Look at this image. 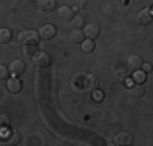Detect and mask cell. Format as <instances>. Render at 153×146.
<instances>
[{
    "label": "cell",
    "mask_w": 153,
    "mask_h": 146,
    "mask_svg": "<svg viewBox=\"0 0 153 146\" xmlns=\"http://www.w3.org/2000/svg\"><path fill=\"white\" fill-rule=\"evenodd\" d=\"M70 85L75 91H82V93H88L98 88V78L93 73H86V72H78L72 76Z\"/></svg>",
    "instance_id": "cell-1"
},
{
    "label": "cell",
    "mask_w": 153,
    "mask_h": 146,
    "mask_svg": "<svg viewBox=\"0 0 153 146\" xmlns=\"http://www.w3.org/2000/svg\"><path fill=\"white\" fill-rule=\"evenodd\" d=\"M18 41L23 46H38L39 42V32L34 29H25L18 34Z\"/></svg>",
    "instance_id": "cell-2"
},
{
    "label": "cell",
    "mask_w": 153,
    "mask_h": 146,
    "mask_svg": "<svg viewBox=\"0 0 153 146\" xmlns=\"http://www.w3.org/2000/svg\"><path fill=\"white\" fill-rule=\"evenodd\" d=\"M57 34V28L54 26V24L47 23V24H42L41 29H39V38L44 39V41H51V39H54V36Z\"/></svg>",
    "instance_id": "cell-3"
},
{
    "label": "cell",
    "mask_w": 153,
    "mask_h": 146,
    "mask_svg": "<svg viewBox=\"0 0 153 146\" xmlns=\"http://www.w3.org/2000/svg\"><path fill=\"white\" fill-rule=\"evenodd\" d=\"M152 8H145V10H140L137 15H135V21L138 26H147V24L152 23Z\"/></svg>",
    "instance_id": "cell-4"
},
{
    "label": "cell",
    "mask_w": 153,
    "mask_h": 146,
    "mask_svg": "<svg viewBox=\"0 0 153 146\" xmlns=\"http://www.w3.org/2000/svg\"><path fill=\"white\" fill-rule=\"evenodd\" d=\"M33 62H34L36 67L46 68V67H49V65H51V57H49V54L38 50V52L34 54V57H33Z\"/></svg>",
    "instance_id": "cell-5"
},
{
    "label": "cell",
    "mask_w": 153,
    "mask_h": 146,
    "mask_svg": "<svg viewBox=\"0 0 153 146\" xmlns=\"http://www.w3.org/2000/svg\"><path fill=\"white\" fill-rule=\"evenodd\" d=\"M100 32H101V29L96 23L88 24V26H85V29H83V34H85L86 39H96L100 36Z\"/></svg>",
    "instance_id": "cell-6"
},
{
    "label": "cell",
    "mask_w": 153,
    "mask_h": 146,
    "mask_svg": "<svg viewBox=\"0 0 153 146\" xmlns=\"http://www.w3.org/2000/svg\"><path fill=\"white\" fill-rule=\"evenodd\" d=\"M142 63H143V60H142V57L137 55V54L129 55V58H127V67H129L132 72L140 70V68H142Z\"/></svg>",
    "instance_id": "cell-7"
},
{
    "label": "cell",
    "mask_w": 153,
    "mask_h": 146,
    "mask_svg": "<svg viewBox=\"0 0 153 146\" xmlns=\"http://www.w3.org/2000/svg\"><path fill=\"white\" fill-rule=\"evenodd\" d=\"M8 72L12 73L13 76H18V75H21V73L25 72V62H23V60H20V58H16V60H13L12 63H10V67H8Z\"/></svg>",
    "instance_id": "cell-8"
},
{
    "label": "cell",
    "mask_w": 153,
    "mask_h": 146,
    "mask_svg": "<svg viewBox=\"0 0 153 146\" xmlns=\"http://www.w3.org/2000/svg\"><path fill=\"white\" fill-rule=\"evenodd\" d=\"M57 16H59V20H62V21H70L72 18H74V10H72L70 7L62 5L57 8Z\"/></svg>",
    "instance_id": "cell-9"
},
{
    "label": "cell",
    "mask_w": 153,
    "mask_h": 146,
    "mask_svg": "<svg viewBox=\"0 0 153 146\" xmlns=\"http://www.w3.org/2000/svg\"><path fill=\"white\" fill-rule=\"evenodd\" d=\"M68 39L72 44H82L85 41V34H83L82 29H72L70 34H68Z\"/></svg>",
    "instance_id": "cell-10"
},
{
    "label": "cell",
    "mask_w": 153,
    "mask_h": 146,
    "mask_svg": "<svg viewBox=\"0 0 153 146\" xmlns=\"http://www.w3.org/2000/svg\"><path fill=\"white\" fill-rule=\"evenodd\" d=\"M21 80L20 78H10L8 81H7V88H8V91L10 93H13V94H16V93H20L21 91Z\"/></svg>",
    "instance_id": "cell-11"
},
{
    "label": "cell",
    "mask_w": 153,
    "mask_h": 146,
    "mask_svg": "<svg viewBox=\"0 0 153 146\" xmlns=\"http://www.w3.org/2000/svg\"><path fill=\"white\" fill-rule=\"evenodd\" d=\"M130 143H132V135L130 133L122 131V133H117L114 136V145H130Z\"/></svg>",
    "instance_id": "cell-12"
},
{
    "label": "cell",
    "mask_w": 153,
    "mask_h": 146,
    "mask_svg": "<svg viewBox=\"0 0 153 146\" xmlns=\"http://www.w3.org/2000/svg\"><path fill=\"white\" fill-rule=\"evenodd\" d=\"M38 7L41 12H52L56 8V0H38Z\"/></svg>",
    "instance_id": "cell-13"
},
{
    "label": "cell",
    "mask_w": 153,
    "mask_h": 146,
    "mask_svg": "<svg viewBox=\"0 0 153 146\" xmlns=\"http://www.w3.org/2000/svg\"><path fill=\"white\" fill-rule=\"evenodd\" d=\"M12 41V31L8 28H2L0 29V44H8Z\"/></svg>",
    "instance_id": "cell-14"
},
{
    "label": "cell",
    "mask_w": 153,
    "mask_h": 146,
    "mask_svg": "<svg viewBox=\"0 0 153 146\" xmlns=\"http://www.w3.org/2000/svg\"><path fill=\"white\" fill-rule=\"evenodd\" d=\"M93 50H94V41L93 39H85V41L82 42V52L91 54Z\"/></svg>",
    "instance_id": "cell-15"
},
{
    "label": "cell",
    "mask_w": 153,
    "mask_h": 146,
    "mask_svg": "<svg viewBox=\"0 0 153 146\" xmlns=\"http://www.w3.org/2000/svg\"><path fill=\"white\" fill-rule=\"evenodd\" d=\"M2 140L3 141H7V143H18V135L15 133V131H12V130H7V133L2 136Z\"/></svg>",
    "instance_id": "cell-16"
},
{
    "label": "cell",
    "mask_w": 153,
    "mask_h": 146,
    "mask_svg": "<svg viewBox=\"0 0 153 146\" xmlns=\"http://www.w3.org/2000/svg\"><path fill=\"white\" fill-rule=\"evenodd\" d=\"M143 86L140 85H135V86H130V96L132 97H142L143 96Z\"/></svg>",
    "instance_id": "cell-17"
},
{
    "label": "cell",
    "mask_w": 153,
    "mask_h": 146,
    "mask_svg": "<svg viewBox=\"0 0 153 146\" xmlns=\"http://www.w3.org/2000/svg\"><path fill=\"white\" fill-rule=\"evenodd\" d=\"M70 21H72L70 26L74 28V29H82V26L85 24V20H83V16H74Z\"/></svg>",
    "instance_id": "cell-18"
},
{
    "label": "cell",
    "mask_w": 153,
    "mask_h": 146,
    "mask_svg": "<svg viewBox=\"0 0 153 146\" xmlns=\"http://www.w3.org/2000/svg\"><path fill=\"white\" fill-rule=\"evenodd\" d=\"M38 52V49H36V46H23V55L26 57H34V54Z\"/></svg>",
    "instance_id": "cell-19"
},
{
    "label": "cell",
    "mask_w": 153,
    "mask_h": 146,
    "mask_svg": "<svg viewBox=\"0 0 153 146\" xmlns=\"http://www.w3.org/2000/svg\"><path fill=\"white\" fill-rule=\"evenodd\" d=\"M134 80H135L137 83H145V80H147V75H145V72L137 70L135 75H134Z\"/></svg>",
    "instance_id": "cell-20"
},
{
    "label": "cell",
    "mask_w": 153,
    "mask_h": 146,
    "mask_svg": "<svg viewBox=\"0 0 153 146\" xmlns=\"http://www.w3.org/2000/svg\"><path fill=\"white\" fill-rule=\"evenodd\" d=\"M93 99L94 101H103L104 99V93L103 91H98V89H93Z\"/></svg>",
    "instance_id": "cell-21"
},
{
    "label": "cell",
    "mask_w": 153,
    "mask_h": 146,
    "mask_svg": "<svg viewBox=\"0 0 153 146\" xmlns=\"http://www.w3.org/2000/svg\"><path fill=\"white\" fill-rule=\"evenodd\" d=\"M8 68L5 67V65H0V80H5V78H8Z\"/></svg>",
    "instance_id": "cell-22"
},
{
    "label": "cell",
    "mask_w": 153,
    "mask_h": 146,
    "mask_svg": "<svg viewBox=\"0 0 153 146\" xmlns=\"http://www.w3.org/2000/svg\"><path fill=\"white\" fill-rule=\"evenodd\" d=\"M75 8H78V10L86 8V0H75Z\"/></svg>",
    "instance_id": "cell-23"
},
{
    "label": "cell",
    "mask_w": 153,
    "mask_h": 146,
    "mask_svg": "<svg viewBox=\"0 0 153 146\" xmlns=\"http://www.w3.org/2000/svg\"><path fill=\"white\" fill-rule=\"evenodd\" d=\"M142 68H143V72H150L152 70V65L150 63H142Z\"/></svg>",
    "instance_id": "cell-24"
},
{
    "label": "cell",
    "mask_w": 153,
    "mask_h": 146,
    "mask_svg": "<svg viewBox=\"0 0 153 146\" xmlns=\"http://www.w3.org/2000/svg\"><path fill=\"white\" fill-rule=\"evenodd\" d=\"M30 3H38V0H28Z\"/></svg>",
    "instance_id": "cell-25"
}]
</instances>
